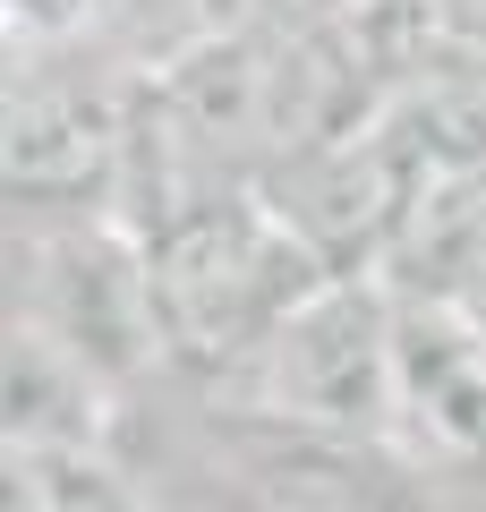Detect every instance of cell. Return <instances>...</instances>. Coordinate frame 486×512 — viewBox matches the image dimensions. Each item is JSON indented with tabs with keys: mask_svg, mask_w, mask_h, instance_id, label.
<instances>
[{
	"mask_svg": "<svg viewBox=\"0 0 486 512\" xmlns=\"http://www.w3.org/2000/svg\"><path fill=\"white\" fill-rule=\"evenodd\" d=\"M9 444H103V376L43 325H9Z\"/></svg>",
	"mask_w": 486,
	"mask_h": 512,
	"instance_id": "8992f818",
	"label": "cell"
},
{
	"mask_svg": "<svg viewBox=\"0 0 486 512\" xmlns=\"http://www.w3.org/2000/svg\"><path fill=\"white\" fill-rule=\"evenodd\" d=\"M256 410L333 444L401 436V299L384 274H333L248 367Z\"/></svg>",
	"mask_w": 486,
	"mask_h": 512,
	"instance_id": "7a4b0ae2",
	"label": "cell"
},
{
	"mask_svg": "<svg viewBox=\"0 0 486 512\" xmlns=\"http://www.w3.org/2000/svg\"><path fill=\"white\" fill-rule=\"evenodd\" d=\"M401 299V436L452 461H486V308Z\"/></svg>",
	"mask_w": 486,
	"mask_h": 512,
	"instance_id": "5b68a950",
	"label": "cell"
},
{
	"mask_svg": "<svg viewBox=\"0 0 486 512\" xmlns=\"http://www.w3.org/2000/svg\"><path fill=\"white\" fill-rule=\"evenodd\" d=\"M128 137H137V94L35 69L26 86H9V197L26 214L111 205L128 180Z\"/></svg>",
	"mask_w": 486,
	"mask_h": 512,
	"instance_id": "277c9868",
	"label": "cell"
},
{
	"mask_svg": "<svg viewBox=\"0 0 486 512\" xmlns=\"http://www.w3.org/2000/svg\"><path fill=\"white\" fill-rule=\"evenodd\" d=\"M26 265H35V299L18 325H43L103 384L162 359L154 291H145V231L128 214H69L60 231L26 239Z\"/></svg>",
	"mask_w": 486,
	"mask_h": 512,
	"instance_id": "3957f363",
	"label": "cell"
},
{
	"mask_svg": "<svg viewBox=\"0 0 486 512\" xmlns=\"http://www.w3.org/2000/svg\"><path fill=\"white\" fill-rule=\"evenodd\" d=\"M9 512H145L94 444H9Z\"/></svg>",
	"mask_w": 486,
	"mask_h": 512,
	"instance_id": "52a82bcc",
	"label": "cell"
},
{
	"mask_svg": "<svg viewBox=\"0 0 486 512\" xmlns=\"http://www.w3.org/2000/svg\"><path fill=\"white\" fill-rule=\"evenodd\" d=\"M137 231H145V291H154L162 359L197 367V376H248L273 333L333 282V265L282 222L265 188L171 205Z\"/></svg>",
	"mask_w": 486,
	"mask_h": 512,
	"instance_id": "6da1fadb",
	"label": "cell"
},
{
	"mask_svg": "<svg viewBox=\"0 0 486 512\" xmlns=\"http://www.w3.org/2000/svg\"><path fill=\"white\" fill-rule=\"evenodd\" d=\"M307 9H316V18H342V9H359V0H307Z\"/></svg>",
	"mask_w": 486,
	"mask_h": 512,
	"instance_id": "ba28073f",
	"label": "cell"
}]
</instances>
